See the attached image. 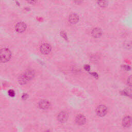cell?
Instances as JSON below:
<instances>
[{
	"instance_id": "obj_7",
	"label": "cell",
	"mask_w": 132,
	"mask_h": 132,
	"mask_svg": "<svg viewBox=\"0 0 132 132\" xmlns=\"http://www.w3.org/2000/svg\"><path fill=\"white\" fill-rule=\"evenodd\" d=\"M132 124V118L129 116H125L122 120V125L123 126L127 127Z\"/></svg>"
},
{
	"instance_id": "obj_2",
	"label": "cell",
	"mask_w": 132,
	"mask_h": 132,
	"mask_svg": "<svg viewBox=\"0 0 132 132\" xmlns=\"http://www.w3.org/2000/svg\"><path fill=\"white\" fill-rule=\"evenodd\" d=\"M1 61L2 62H6L8 61L11 57V53L7 48H3L0 52Z\"/></svg>"
},
{
	"instance_id": "obj_5",
	"label": "cell",
	"mask_w": 132,
	"mask_h": 132,
	"mask_svg": "<svg viewBox=\"0 0 132 132\" xmlns=\"http://www.w3.org/2000/svg\"><path fill=\"white\" fill-rule=\"evenodd\" d=\"M51 50V46L48 43H43L40 47V51L43 54H48L50 53Z\"/></svg>"
},
{
	"instance_id": "obj_1",
	"label": "cell",
	"mask_w": 132,
	"mask_h": 132,
	"mask_svg": "<svg viewBox=\"0 0 132 132\" xmlns=\"http://www.w3.org/2000/svg\"><path fill=\"white\" fill-rule=\"evenodd\" d=\"M34 73L32 71H27L20 75L18 78L19 82L21 85H25L34 77Z\"/></svg>"
},
{
	"instance_id": "obj_10",
	"label": "cell",
	"mask_w": 132,
	"mask_h": 132,
	"mask_svg": "<svg viewBox=\"0 0 132 132\" xmlns=\"http://www.w3.org/2000/svg\"><path fill=\"white\" fill-rule=\"evenodd\" d=\"M79 20V16L75 13L71 14L69 16V21L71 24L76 23Z\"/></svg>"
},
{
	"instance_id": "obj_8",
	"label": "cell",
	"mask_w": 132,
	"mask_h": 132,
	"mask_svg": "<svg viewBox=\"0 0 132 132\" xmlns=\"http://www.w3.org/2000/svg\"><path fill=\"white\" fill-rule=\"evenodd\" d=\"M39 107L43 110L48 109L50 107V103L46 100H41L39 103Z\"/></svg>"
},
{
	"instance_id": "obj_14",
	"label": "cell",
	"mask_w": 132,
	"mask_h": 132,
	"mask_svg": "<svg viewBox=\"0 0 132 132\" xmlns=\"http://www.w3.org/2000/svg\"><path fill=\"white\" fill-rule=\"evenodd\" d=\"M127 84L129 86H132V75L130 76L127 79Z\"/></svg>"
},
{
	"instance_id": "obj_12",
	"label": "cell",
	"mask_w": 132,
	"mask_h": 132,
	"mask_svg": "<svg viewBox=\"0 0 132 132\" xmlns=\"http://www.w3.org/2000/svg\"><path fill=\"white\" fill-rule=\"evenodd\" d=\"M123 94L128 96H132V90L130 89H126L123 91Z\"/></svg>"
},
{
	"instance_id": "obj_13",
	"label": "cell",
	"mask_w": 132,
	"mask_h": 132,
	"mask_svg": "<svg viewBox=\"0 0 132 132\" xmlns=\"http://www.w3.org/2000/svg\"><path fill=\"white\" fill-rule=\"evenodd\" d=\"M97 3L99 6H100L101 7H105L107 4V2H106V1H97Z\"/></svg>"
},
{
	"instance_id": "obj_9",
	"label": "cell",
	"mask_w": 132,
	"mask_h": 132,
	"mask_svg": "<svg viewBox=\"0 0 132 132\" xmlns=\"http://www.w3.org/2000/svg\"><path fill=\"white\" fill-rule=\"evenodd\" d=\"M75 121L78 125H83L86 122V118L84 115L79 114L76 116L75 118Z\"/></svg>"
},
{
	"instance_id": "obj_15",
	"label": "cell",
	"mask_w": 132,
	"mask_h": 132,
	"mask_svg": "<svg viewBox=\"0 0 132 132\" xmlns=\"http://www.w3.org/2000/svg\"><path fill=\"white\" fill-rule=\"evenodd\" d=\"M8 93L9 95L10 96H14V95H15V92H14V91L13 90H9Z\"/></svg>"
},
{
	"instance_id": "obj_11",
	"label": "cell",
	"mask_w": 132,
	"mask_h": 132,
	"mask_svg": "<svg viewBox=\"0 0 132 132\" xmlns=\"http://www.w3.org/2000/svg\"><path fill=\"white\" fill-rule=\"evenodd\" d=\"M92 35L94 38L100 37L102 34V30L99 28H95L92 30Z\"/></svg>"
},
{
	"instance_id": "obj_4",
	"label": "cell",
	"mask_w": 132,
	"mask_h": 132,
	"mask_svg": "<svg viewBox=\"0 0 132 132\" xmlns=\"http://www.w3.org/2000/svg\"><path fill=\"white\" fill-rule=\"evenodd\" d=\"M69 117V114L66 111H61L57 116L58 120L61 123H64L66 122L68 120Z\"/></svg>"
},
{
	"instance_id": "obj_6",
	"label": "cell",
	"mask_w": 132,
	"mask_h": 132,
	"mask_svg": "<svg viewBox=\"0 0 132 132\" xmlns=\"http://www.w3.org/2000/svg\"><path fill=\"white\" fill-rule=\"evenodd\" d=\"M26 28V24L23 22H19L15 25V29L18 32H24Z\"/></svg>"
},
{
	"instance_id": "obj_18",
	"label": "cell",
	"mask_w": 132,
	"mask_h": 132,
	"mask_svg": "<svg viewBox=\"0 0 132 132\" xmlns=\"http://www.w3.org/2000/svg\"><path fill=\"white\" fill-rule=\"evenodd\" d=\"M28 2L29 3H32V4H34V3H36L37 2L36 1H28Z\"/></svg>"
},
{
	"instance_id": "obj_17",
	"label": "cell",
	"mask_w": 132,
	"mask_h": 132,
	"mask_svg": "<svg viewBox=\"0 0 132 132\" xmlns=\"http://www.w3.org/2000/svg\"><path fill=\"white\" fill-rule=\"evenodd\" d=\"M84 68H85V69L86 70H87V71H89V70H90V67H89V65H85Z\"/></svg>"
},
{
	"instance_id": "obj_19",
	"label": "cell",
	"mask_w": 132,
	"mask_h": 132,
	"mask_svg": "<svg viewBox=\"0 0 132 132\" xmlns=\"http://www.w3.org/2000/svg\"><path fill=\"white\" fill-rule=\"evenodd\" d=\"M44 132H52V131H51L50 130H48H48H45Z\"/></svg>"
},
{
	"instance_id": "obj_3",
	"label": "cell",
	"mask_w": 132,
	"mask_h": 132,
	"mask_svg": "<svg viewBox=\"0 0 132 132\" xmlns=\"http://www.w3.org/2000/svg\"><path fill=\"white\" fill-rule=\"evenodd\" d=\"M107 111V109L106 106L104 105H101L98 106L96 109V113L98 116L100 117H103L105 116Z\"/></svg>"
},
{
	"instance_id": "obj_16",
	"label": "cell",
	"mask_w": 132,
	"mask_h": 132,
	"mask_svg": "<svg viewBox=\"0 0 132 132\" xmlns=\"http://www.w3.org/2000/svg\"><path fill=\"white\" fill-rule=\"evenodd\" d=\"M60 35H61V36L62 37H63L64 38H65V39H67V35H66V34H65L64 31H61V32H60Z\"/></svg>"
}]
</instances>
